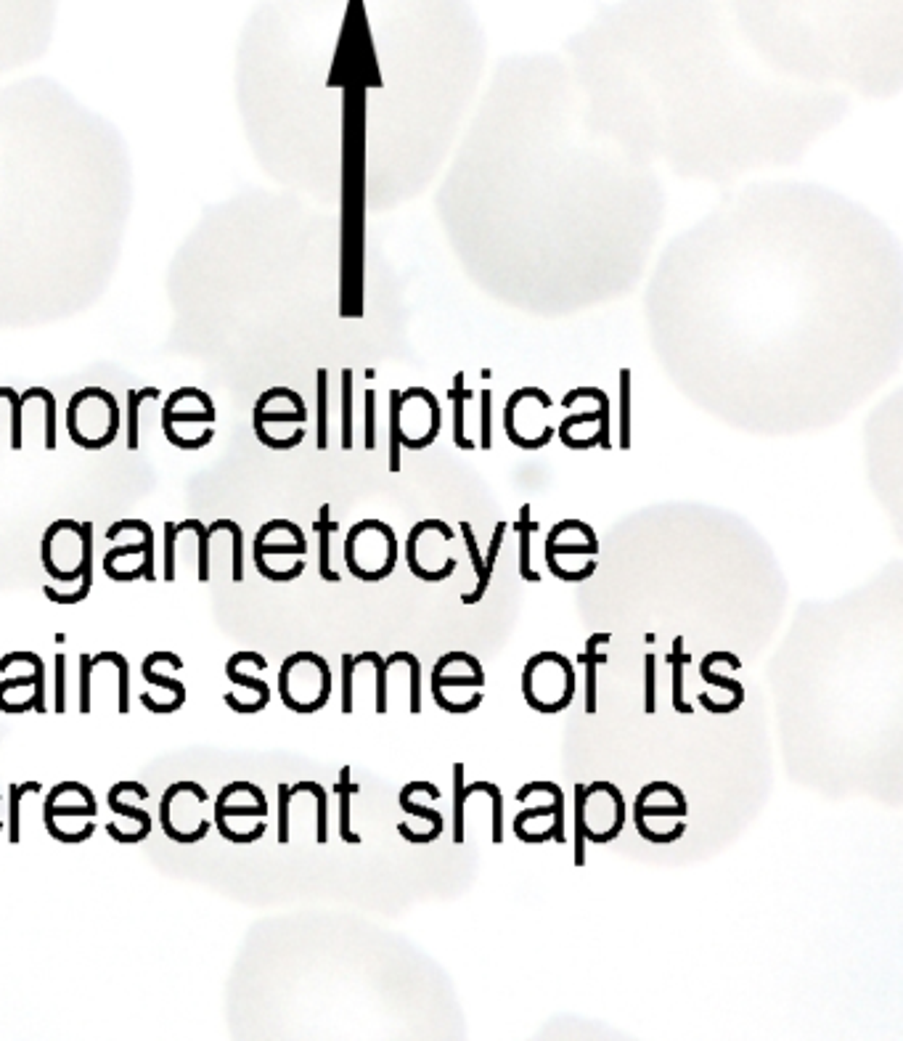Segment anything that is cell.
<instances>
[{
	"instance_id": "7c38bea8",
	"label": "cell",
	"mask_w": 903,
	"mask_h": 1041,
	"mask_svg": "<svg viewBox=\"0 0 903 1041\" xmlns=\"http://www.w3.org/2000/svg\"><path fill=\"white\" fill-rule=\"evenodd\" d=\"M305 554H308V538L300 530V525L289 520L265 522L255 535V568L273 583H289V570L305 572Z\"/></svg>"
},
{
	"instance_id": "2e32d148",
	"label": "cell",
	"mask_w": 903,
	"mask_h": 1041,
	"mask_svg": "<svg viewBox=\"0 0 903 1041\" xmlns=\"http://www.w3.org/2000/svg\"><path fill=\"white\" fill-rule=\"evenodd\" d=\"M8 655L22 663L24 673L0 681V710L8 715L46 713V660L30 650H16Z\"/></svg>"
},
{
	"instance_id": "d590c367",
	"label": "cell",
	"mask_w": 903,
	"mask_h": 1041,
	"mask_svg": "<svg viewBox=\"0 0 903 1041\" xmlns=\"http://www.w3.org/2000/svg\"><path fill=\"white\" fill-rule=\"evenodd\" d=\"M586 785H575V866H586V827H583V811L580 795Z\"/></svg>"
},
{
	"instance_id": "f1b7e54d",
	"label": "cell",
	"mask_w": 903,
	"mask_h": 1041,
	"mask_svg": "<svg viewBox=\"0 0 903 1041\" xmlns=\"http://www.w3.org/2000/svg\"><path fill=\"white\" fill-rule=\"evenodd\" d=\"M535 530H538V525L530 520V507H523V515H520V522H517V533H520V575L527 583H538L541 580V575L530 568V557H532L530 554V535Z\"/></svg>"
},
{
	"instance_id": "6da1fadb",
	"label": "cell",
	"mask_w": 903,
	"mask_h": 1041,
	"mask_svg": "<svg viewBox=\"0 0 903 1041\" xmlns=\"http://www.w3.org/2000/svg\"><path fill=\"white\" fill-rule=\"evenodd\" d=\"M40 560L46 572L75 588L58 594L53 586H43V597L53 605H80L91 597L94 588V522L56 520L43 535Z\"/></svg>"
},
{
	"instance_id": "d6986e66",
	"label": "cell",
	"mask_w": 903,
	"mask_h": 1041,
	"mask_svg": "<svg viewBox=\"0 0 903 1041\" xmlns=\"http://www.w3.org/2000/svg\"><path fill=\"white\" fill-rule=\"evenodd\" d=\"M398 803H400V808H403L406 813H411V816H416V819L422 821V827H416V830H408L403 821L398 824V832H400V838H403L406 843L429 846V843H434V840L443 835V830H445L443 813H440L437 808H429V805H422L416 801V785H414V782H408V785L400 790Z\"/></svg>"
},
{
	"instance_id": "ba28073f",
	"label": "cell",
	"mask_w": 903,
	"mask_h": 1041,
	"mask_svg": "<svg viewBox=\"0 0 903 1041\" xmlns=\"http://www.w3.org/2000/svg\"><path fill=\"white\" fill-rule=\"evenodd\" d=\"M546 565L554 578L565 583L588 580L596 572V554H599V538L591 525L580 520L557 522L551 533L546 535Z\"/></svg>"
},
{
	"instance_id": "ac0fdd59",
	"label": "cell",
	"mask_w": 903,
	"mask_h": 1041,
	"mask_svg": "<svg viewBox=\"0 0 903 1041\" xmlns=\"http://www.w3.org/2000/svg\"><path fill=\"white\" fill-rule=\"evenodd\" d=\"M215 419H218V411H215L210 395L196 390V387H181L178 392L170 395V400L162 408V429H165V435H170L173 429H178L181 425H191V422L193 425L212 426Z\"/></svg>"
},
{
	"instance_id": "e0dca14e",
	"label": "cell",
	"mask_w": 903,
	"mask_h": 1041,
	"mask_svg": "<svg viewBox=\"0 0 903 1041\" xmlns=\"http://www.w3.org/2000/svg\"><path fill=\"white\" fill-rule=\"evenodd\" d=\"M103 572L117 580V583H130V580H156L154 575V530L146 522L139 541L120 543L106 552L103 557Z\"/></svg>"
},
{
	"instance_id": "52a82bcc",
	"label": "cell",
	"mask_w": 903,
	"mask_h": 1041,
	"mask_svg": "<svg viewBox=\"0 0 903 1041\" xmlns=\"http://www.w3.org/2000/svg\"><path fill=\"white\" fill-rule=\"evenodd\" d=\"M577 681L575 668L562 652H535L523 668V697L543 715L562 713L572 705Z\"/></svg>"
},
{
	"instance_id": "9a60e30c",
	"label": "cell",
	"mask_w": 903,
	"mask_h": 1041,
	"mask_svg": "<svg viewBox=\"0 0 903 1041\" xmlns=\"http://www.w3.org/2000/svg\"><path fill=\"white\" fill-rule=\"evenodd\" d=\"M148 798H151V790L143 787L141 782H133V779H122L114 787H109L106 803L120 819H125V824L122 821H109L103 827L106 835L112 840L122 843V846L143 843L151 835V813L139 803L148 801Z\"/></svg>"
},
{
	"instance_id": "9c48e42d",
	"label": "cell",
	"mask_w": 903,
	"mask_h": 1041,
	"mask_svg": "<svg viewBox=\"0 0 903 1041\" xmlns=\"http://www.w3.org/2000/svg\"><path fill=\"white\" fill-rule=\"evenodd\" d=\"M344 565L363 583H380L389 578L398 565L395 530L381 520H361L353 525L344 538Z\"/></svg>"
},
{
	"instance_id": "4dcf8cb0",
	"label": "cell",
	"mask_w": 903,
	"mask_h": 1041,
	"mask_svg": "<svg viewBox=\"0 0 903 1041\" xmlns=\"http://www.w3.org/2000/svg\"><path fill=\"white\" fill-rule=\"evenodd\" d=\"M148 398H159V390L156 387H146L141 392H128V448L136 451L139 448V408H141L143 400Z\"/></svg>"
},
{
	"instance_id": "d4e9b609",
	"label": "cell",
	"mask_w": 903,
	"mask_h": 1041,
	"mask_svg": "<svg viewBox=\"0 0 903 1041\" xmlns=\"http://www.w3.org/2000/svg\"><path fill=\"white\" fill-rule=\"evenodd\" d=\"M720 660H723V650H720V652H708V655L700 660V676H702V681H708L711 687L723 689V692L729 695V700L734 703V708L739 710L742 708V703H745V687H742L734 676H729V673L720 670Z\"/></svg>"
},
{
	"instance_id": "e575fe53",
	"label": "cell",
	"mask_w": 903,
	"mask_h": 1041,
	"mask_svg": "<svg viewBox=\"0 0 903 1041\" xmlns=\"http://www.w3.org/2000/svg\"><path fill=\"white\" fill-rule=\"evenodd\" d=\"M53 665H56V673H53V689H56L53 710H56L58 715H64V713H67V655H64V652H56Z\"/></svg>"
},
{
	"instance_id": "8fae6325",
	"label": "cell",
	"mask_w": 903,
	"mask_h": 1041,
	"mask_svg": "<svg viewBox=\"0 0 903 1041\" xmlns=\"http://www.w3.org/2000/svg\"><path fill=\"white\" fill-rule=\"evenodd\" d=\"M67 429L80 448L101 451L112 445L120 432V406L114 395L101 387H85L75 392Z\"/></svg>"
},
{
	"instance_id": "74e56055",
	"label": "cell",
	"mask_w": 903,
	"mask_h": 1041,
	"mask_svg": "<svg viewBox=\"0 0 903 1041\" xmlns=\"http://www.w3.org/2000/svg\"><path fill=\"white\" fill-rule=\"evenodd\" d=\"M88 676H91V655L83 652V655H80V713H83V715H88V713L94 710V695H91V681H88Z\"/></svg>"
},
{
	"instance_id": "7bdbcfd3",
	"label": "cell",
	"mask_w": 903,
	"mask_h": 1041,
	"mask_svg": "<svg viewBox=\"0 0 903 1041\" xmlns=\"http://www.w3.org/2000/svg\"><path fill=\"white\" fill-rule=\"evenodd\" d=\"M0 805H3V793H0ZM3 830H5V816H3V811H0V835H3Z\"/></svg>"
},
{
	"instance_id": "836d02e7",
	"label": "cell",
	"mask_w": 903,
	"mask_h": 1041,
	"mask_svg": "<svg viewBox=\"0 0 903 1041\" xmlns=\"http://www.w3.org/2000/svg\"><path fill=\"white\" fill-rule=\"evenodd\" d=\"M400 655H403V663L408 665V673H411V705H408V710L414 715H419L422 713V663L414 652L403 650Z\"/></svg>"
},
{
	"instance_id": "7402d4cb",
	"label": "cell",
	"mask_w": 903,
	"mask_h": 1041,
	"mask_svg": "<svg viewBox=\"0 0 903 1041\" xmlns=\"http://www.w3.org/2000/svg\"><path fill=\"white\" fill-rule=\"evenodd\" d=\"M610 631H596L586 642V652L580 655V663L586 665V715L596 713V668L607 663V652H602V644H610Z\"/></svg>"
},
{
	"instance_id": "3957f363",
	"label": "cell",
	"mask_w": 903,
	"mask_h": 1041,
	"mask_svg": "<svg viewBox=\"0 0 903 1041\" xmlns=\"http://www.w3.org/2000/svg\"><path fill=\"white\" fill-rule=\"evenodd\" d=\"M95 816L98 803L91 787L83 782H58L48 790L43 805V824L46 832L64 846H80L91 840L95 832Z\"/></svg>"
},
{
	"instance_id": "ffe728a7",
	"label": "cell",
	"mask_w": 903,
	"mask_h": 1041,
	"mask_svg": "<svg viewBox=\"0 0 903 1041\" xmlns=\"http://www.w3.org/2000/svg\"><path fill=\"white\" fill-rule=\"evenodd\" d=\"M260 658H263L260 652L244 650V652H234V655L228 658V663H226V676H228V681H234L238 689H246V692H249V715L265 710L268 708V703H271V687H268V681L257 678V673L249 670L252 663H257Z\"/></svg>"
},
{
	"instance_id": "ab89813d",
	"label": "cell",
	"mask_w": 903,
	"mask_h": 1041,
	"mask_svg": "<svg viewBox=\"0 0 903 1041\" xmlns=\"http://www.w3.org/2000/svg\"><path fill=\"white\" fill-rule=\"evenodd\" d=\"M353 676H355L353 655L344 652V655H342V713H344V715L353 713Z\"/></svg>"
},
{
	"instance_id": "d6a6232c",
	"label": "cell",
	"mask_w": 903,
	"mask_h": 1041,
	"mask_svg": "<svg viewBox=\"0 0 903 1041\" xmlns=\"http://www.w3.org/2000/svg\"><path fill=\"white\" fill-rule=\"evenodd\" d=\"M644 713L647 715L657 713V658L655 655L644 658Z\"/></svg>"
},
{
	"instance_id": "4fadbf2b",
	"label": "cell",
	"mask_w": 903,
	"mask_h": 1041,
	"mask_svg": "<svg viewBox=\"0 0 903 1041\" xmlns=\"http://www.w3.org/2000/svg\"><path fill=\"white\" fill-rule=\"evenodd\" d=\"M453 541H456V533L448 522L422 520L419 525H414L406 541L408 570L427 583L448 580L459 568L456 557L448 554V546Z\"/></svg>"
},
{
	"instance_id": "8992f818",
	"label": "cell",
	"mask_w": 903,
	"mask_h": 1041,
	"mask_svg": "<svg viewBox=\"0 0 903 1041\" xmlns=\"http://www.w3.org/2000/svg\"><path fill=\"white\" fill-rule=\"evenodd\" d=\"M279 697L286 708L310 715L326 708L332 697V668L318 652H291L279 670Z\"/></svg>"
},
{
	"instance_id": "cb8c5ba5",
	"label": "cell",
	"mask_w": 903,
	"mask_h": 1041,
	"mask_svg": "<svg viewBox=\"0 0 903 1041\" xmlns=\"http://www.w3.org/2000/svg\"><path fill=\"white\" fill-rule=\"evenodd\" d=\"M686 663H692V655H686V650H684V636H675L673 647L667 652V665H670V705L681 715H692L694 713L692 703L684 700V668H686Z\"/></svg>"
},
{
	"instance_id": "1f68e13d",
	"label": "cell",
	"mask_w": 903,
	"mask_h": 1041,
	"mask_svg": "<svg viewBox=\"0 0 903 1041\" xmlns=\"http://www.w3.org/2000/svg\"><path fill=\"white\" fill-rule=\"evenodd\" d=\"M193 538H196V578L201 580V583H207L210 580V538H212V533H210V527H204L199 520H193Z\"/></svg>"
},
{
	"instance_id": "4316f807",
	"label": "cell",
	"mask_w": 903,
	"mask_h": 1041,
	"mask_svg": "<svg viewBox=\"0 0 903 1041\" xmlns=\"http://www.w3.org/2000/svg\"><path fill=\"white\" fill-rule=\"evenodd\" d=\"M329 504L321 507V515L316 522V533H318V572L326 583H339L342 575H336L332 570V533H336V522L329 517Z\"/></svg>"
},
{
	"instance_id": "b9f144b4",
	"label": "cell",
	"mask_w": 903,
	"mask_h": 1041,
	"mask_svg": "<svg viewBox=\"0 0 903 1041\" xmlns=\"http://www.w3.org/2000/svg\"><path fill=\"white\" fill-rule=\"evenodd\" d=\"M32 3H38V0H0V5H3L5 11H11V13H16L22 5L27 8V5H32Z\"/></svg>"
},
{
	"instance_id": "484cf974",
	"label": "cell",
	"mask_w": 903,
	"mask_h": 1041,
	"mask_svg": "<svg viewBox=\"0 0 903 1041\" xmlns=\"http://www.w3.org/2000/svg\"><path fill=\"white\" fill-rule=\"evenodd\" d=\"M27 793H43V785L40 782H24V785H11L8 787V811H5V832H8V843L16 846L22 843V801Z\"/></svg>"
},
{
	"instance_id": "44dd1931",
	"label": "cell",
	"mask_w": 903,
	"mask_h": 1041,
	"mask_svg": "<svg viewBox=\"0 0 903 1041\" xmlns=\"http://www.w3.org/2000/svg\"><path fill=\"white\" fill-rule=\"evenodd\" d=\"M175 658H178L175 652H165V650L146 655V660L141 663V676H143V681H148L151 687H156V689H165V692L170 695L173 705L181 710L183 708V703H186V687H183V681L173 678V673H167V670H165V668H167V663H173Z\"/></svg>"
},
{
	"instance_id": "83f0119b",
	"label": "cell",
	"mask_w": 903,
	"mask_h": 1041,
	"mask_svg": "<svg viewBox=\"0 0 903 1041\" xmlns=\"http://www.w3.org/2000/svg\"><path fill=\"white\" fill-rule=\"evenodd\" d=\"M461 533H464V543H467V552H469V560H472V568H475V575H477L475 591L464 594V597H461V602H464V605H477V602L485 597V591H487L490 580L485 578V557L479 554V546H477L475 533H472V525H469V522H461Z\"/></svg>"
},
{
	"instance_id": "7a4b0ae2",
	"label": "cell",
	"mask_w": 903,
	"mask_h": 1041,
	"mask_svg": "<svg viewBox=\"0 0 903 1041\" xmlns=\"http://www.w3.org/2000/svg\"><path fill=\"white\" fill-rule=\"evenodd\" d=\"M689 803L678 785L649 782L633 801V824L641 840L652 846H670L686 832Z\"/></svg>"
},
{
	"instance_id": "30bf717a",
	"label": "cell",
	"mask_w": 903,
	"mask_h": 1041,
	"mask_svg": "<svg viewBox=\"0 0 903 1041\" xmlns=\"http://www.w3.org/2000/svg\"><path fill=\"white\" fill-rule=\"evenodd\" d=\"M210 793L199 782H175L165 790L159 801V824L173 843L193 846L204 840L212 830L207 816Z\"/></svg>"
},
{
	"instance_id": "277c9868",
	"label": "cell",
	"mask_w": 903,
	"mask_h": 1041,
	"mask_svg": "<svg viewBox=\"0 0 903 1041\" xmlns=\"http://www.w3.org/2000/svg\"><path fill=\"white\" fill-rule=\"evenodd\" d=\"M215 830L234 846H252L268 830V798L252 782H231L215 798Z\"/></svg>"
},
{
	"instance_id": "603a6c76",
	"label": "cell",
	"mask_w": 903,
	"mask_h": 1041,
	"mask_svg": "<svg viewBox=\"0 0 903 1041\" xmlns=\"http://www.w3.org/2000/svg\"><path fill=\"white\" fill-rule=\"evenodd\" d=\"M336 798H339V838L342 843L347 846H361L363 838L353 830V795L361 793V787L353 782V774H350V766H342L339 768V779H336V787H334Z\"/></svg>"
},
{
	"instance_id": "5bb4252c",
	"label": "cell",
	"mask_w": 903,
	"mask_h": 1041,
	"mask_svg": "<svg viewBox=\"0 0 903 1041\" xmlns=\"http://www.w3.org/2000/svg\"><path fill=\"white\" fill-rule=\"evenodd\" d=\"M580 811H583V827H586L588 843H596V846L612 843L625 830L628 805L612 782L586 785L580 795Z\"/></svg>"
},
{
	"instance_id": "60d3db41",
	"label": "cell",
	"mask_w": 903,
	"mask_h": 1041,
	"mask_svg": "<svg viewBox=\"0 0 903 1041\" xmlns=\"http://www.w3.org/2000/svg\"><path fill=\"white\" fill-rule=\"evenodd\" d=\"M276 793H279V843L286 846L289 843V805H291L289 785H279Z\"/></svg>"
},
{
	"instance_id": "5b68a950",
	"label": "cell",
	"mask_w": 903,
	"mask_h": 1041,
	"mask_svg": "<svg viewBox=\"0 0 903 1041\" xmlns=\"http://www.w3.org/2000/svg\"><path fill=\"white\" fill-rule=\"evenodd\" d=\"M432 697L437 708L453 715H467L479 708L485 689V668L475 655L453 650L432 668Z\"/></svg>"
},
{
	"instance_id": "f546056e",
	"label": "cell",
	"mask_w": 903,
	"mask_h": 1041,
	"mask_svg": "<svg viewBox=\"0 0 903 1041\" xmlns=\"http://www.w3.org/2000/svg\"><path fill=\"white\" fill-rule=\"evenodd\" d=\"M369 663L374 665V676H377V681H374V710L380 713V715H384L387 713V670H389V665H392V658H381L380 652H374V650H369V652H361Z\"/></svg>"
},
{
	"instance_id": "f35d334b",
	"label": "cell",
	"mask_w": 903,
	"mask_h": 1041,
	"mask_svg": "<svg viewBox=\"0 0 903 1041\" xmlns=\"http://www.w3.org/2000/svg\"><path fill=\"white\" fill-rule=\"evenodd\" d=\"M226 530L234 535V570H231V578L234 583L244 580V533L234 520H226Z\"/></svg>"
},
{
	"instance_id": "8d00e7d4",
	"label": "cell",
	"mask_w": 903,
	"mask_h": 1041,
	"mask_svg": "<svg viewBox=\"0 0 903 1041\" xmlns=\"http://www.w3.org/2000/svg\"><path fill=\"white\" fill-rule=\"evenodd\" d=\"M175 543H178V527L173 522H165V572H162V578L167 583L175 580Z\"/></svg>"
}]
</instances>
